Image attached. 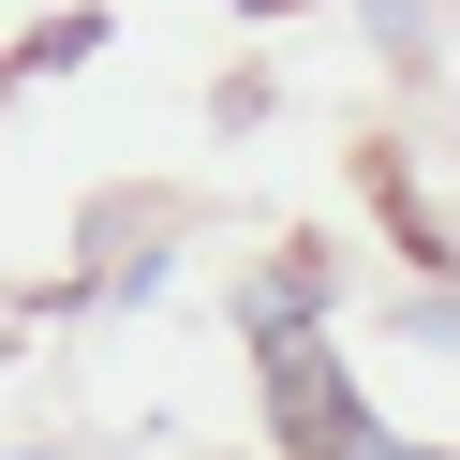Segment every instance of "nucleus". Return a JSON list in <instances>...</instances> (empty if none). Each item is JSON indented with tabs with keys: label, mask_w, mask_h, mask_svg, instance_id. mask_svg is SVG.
I'll list each match as a JSON object with an SVG mask.
<instances>
[{
	"label": "nucleus",
	"mask_w": 460,
	"mask_h": 460,
	"mask_svg": "<svg viewBox=\"0 0 460 460\" xmlns=\"http://www.w3.org/2000/svg\"><path fill=\"white\" fill-rule=\"evenodd\" d=\"M312 460H430V446H401V430H371V416H341V446H312Z\"/></svg>",
	"instance_id": "1"
}]
</instances>
